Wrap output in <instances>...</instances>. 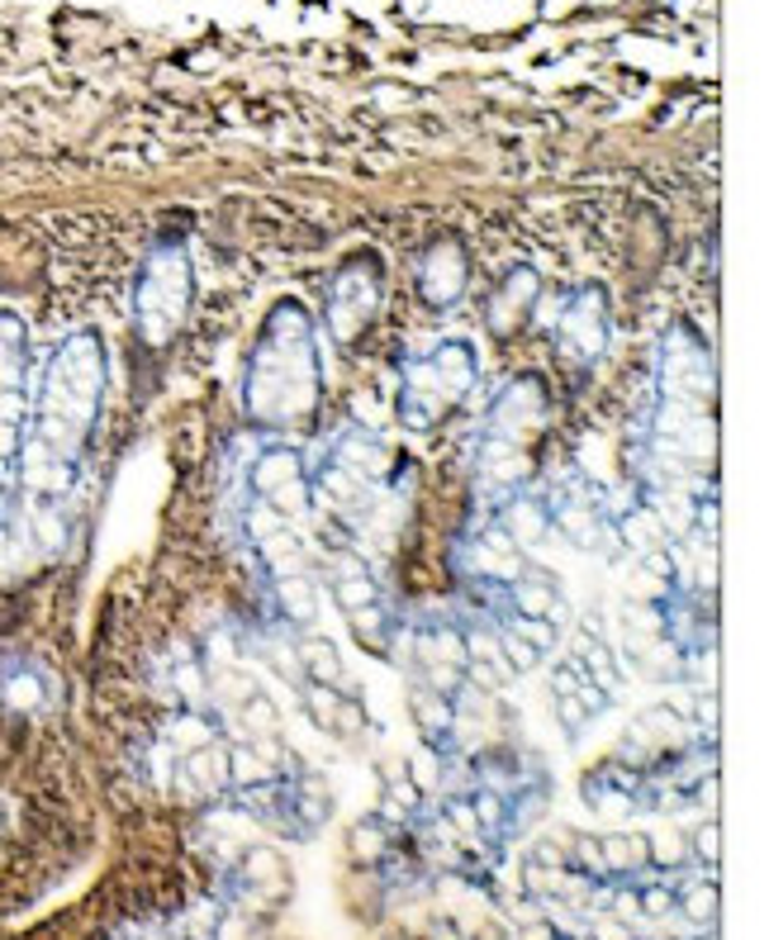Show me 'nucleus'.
I'll use <instances>...</instances> for the list:
<instances>
[{
  "label": "nucleus",
  "instance_id": "1",
  "mask_svg": "<svg viewBox=\"0 0 769 940\" xmlns=\"http://www.w3.org/2000/svg\"><path fill=\"white\" fill-rule=\"evenodd\" d=\"M323 385L314 319L299 299H281L271 309L262 337L247 361V418L262 428H285L314 413Z\"/></svg>",
  "mask_w": 769,
  "mask_h": 940
},
{
  "label": "nucleus",
  "instance_id": "46",
  "mask_svg": "<svg viewBox=\"0 0 769 940\" xmlns=\"http://www.w3.org/2000/svg\"><path fill=\"white\" fill-rule=\"evenodd\" d=\"M584 679H590V675L580 670V660H575V656H570V660H560L556 670H551V698H570V694H580V689H584Z\"/></svg>",
  "mask_w": 769,
  "mask_h": 940
},
{
  "label": "nucleus",
  "instance_id": "20",
  "mask_svg": "<svg viewBox=\"0 0 769 940\" xmlns=\"http://www.w3.org/2000/svg\"><path fill=\"white\" fill-rule=\"evenodd\" d=\"M328 590H333V604L343 608V613L367 608V604L381 598V584H375L371 566L361 556H351V552H333V560H328Z\"/></svg>",
  "mask_w": 769,
  "mask_h": 940
},
{
  "label": "nucleus",
  "instance_id": "3",
  "mask_svg": "<svg viewBox=\"0 0 769 940\" xmlns=\"http://www.w3.org/2000/svg\"><path fill=\"white\" fill-rule=\"evenodd\" d=\"M381 295H385L381 261H375L371 252L351 257L328 285V333H333V343H351V337L367 329V323L375 319V309H381Z\"/></svg>",
  "mask_w": 769,
  "mask_h": 940
},
{
  "label": "nucleus",
  "instance_id": "39",
  "mask_svg": "<svg viewBox=\"0 0 769 940\" xmlns=\"http://www.w3.org/2000/svg\"><path fill=\"white\" fill-rule=\"evenodd\" d=\"M494 636H499V651H504V660H508V670H513V679L528 675V670H537L542 656H546V651H537V646L528 642V636H518L513 627H504V622H494Z\"/></svg>",
  "mask_w": 769,
  "mask_h": 940
},
{
  "label": "nucleus",
  "instance_id": "12",
  "mask_svg": "<svg viewBox=\"0 0 769 940\" xmlns=\"http://www.w3.org/2000/svg\"><path fill=\"white\" fill-rule=\"evenodd\" d=\"M466 636V684L485 689V694H494V689L513 684V670H508L504 651H499V636H494V627H461Z\"/></svg>",
  "mask_w": 769,
  "mask_h": 940
},
{
  "label": "nucleus",
  "instance_id": "35",
  "mask_svg": "<svg viewBox=\"0 0 769 940\" xmlns=\"http://www.w3.org/2000/svg\"><path fill=\"white\" fill-rule=\"evenodd\" d=\"M219 731H214V722H210V713L204 708H181L172 722H166V746L172 751H195V746H204V741H214Z\"/></svg>",
  "mask_w": 769,
  "mask_h": 940
},
{
  "label": "nucleus",
  "instance_id": "16",
  "mask_svg": "<svg viewBox=\"0 0 769 940\" xmlns=\"http://www.w3.org/2000/svg\"><path fill=\"white\" fill-rule=\"evenodd\" d=\"M504 594H508V613L513 618H537V622L566 618V598H560L551 574H542V570H523L513 584H504Z\"/></svg>",
  "mask_w": 769,
  "mask_h": 940
},
{
  "label": "nucleus",
  "instance_id": "42",
  "mask_svg": "<svg viewBox=\"0 0 769 940\" xmlns=\"http://www.w3.org/2000/svg\"><path fill=\"white\" fill-rule=\"evenodd\" d=\"M238 717H243L247 737H262V731H276V727H281V708H276V698H266L262 689H257V694L243 703Z\"/></svg>",
  "mask_w": 769,
  "mask_h": 940
},
{
  "label": "nucleus",
  "instance_id": "23",
  "mask_svg": "<svg viewBox=\"0 0 769 940\" xmlns=\"http://www.w3.org/2000/svg\"><path fill=\"white\" fill-rule=\"evenodd\" d=\"M395 827H385L381 817H357L347 827V865L357 869H385L395 859Z\"/></svg>",
  "mask_w": 769,
  "mask_h": 940
},
{
  "label": "nucleus",
  "instance_id": "4",
  "mask_svg": "<svg viewBox=\"0 0 769 940\" xmlns=\"http://www.w3.org/2000/svg\"><path fill=\"white\" fill-rule=\"evenodd\" d=\"M551 323H556V343L575 361H598L608 351V305H604V290H594V285L570 295V305Z\"/></svg>",
  "mask_w": 769,
  "mask_h": 940
},
{
  "label": "nucleus",
  "instance_id": "15",
  "mask_svg": "<svg viewBox=\"0 0 769 940\" xmlns=\"http://www.w3.org/2000/svg\"><path fill=\"white\" fill-rule=\"evenodd\" d=\"M247 485H252V494H257L262 504H271V499H276V494H285V490L309 485L305 456L290 452V447H266V452L252 461V470H247Z\"/></svg>",
  "mask_w": 769,
  "mask_h": 940
},
{
  "label": "nucleus",
  "instance_id": "18",
  "mask_svg": "<svg viewBox=\"0 0 769 940\" xmlns=\"http://www.w3.org/2000/svg\"><path fill=\"white\" fill-rule=\"evenodd\" d=\"M604 528V499L598 494H556L551 499V532L570 546H594Z\"/></svg>",
  "mask_w": 769,
  "mask_h": 940
},
{
  "label": "nucleus",
  "instance_id": "9",
  "mask_svg": "<svg viewBox=\"0 0 769 940\" xmlns=\"http://www.w3.org/2000/svg\"><path fill=\"white\" fill-rule=\"evenodd\" d=\"M466 566H471V574L480 584L504 590V584H513L518 574L528 570V560H523V546H513L499 528H485L471 546H466Z\"/></svg>",
  "mask_w": 769,
  "mask_h": 940
},
{
  "label": "nucleus",
  "instance_id": "22",
  "mask_svg": "<svg viewBox=\"0 0 769 940\" xmlns=\"http://www.w3.org/2000/svg\"><path fill=\"white\" fill-rule=\"evenodd\" d=\"M598 865H604V874H608L612 883L650 874L646 831H604V836H598Z\"/></svg>",
  "mask_w": 769,
  "mask_h": 940
},
{
  "label": "nucleus",
  "instance_id": "44",
  "mask_svg": "<svg viewBox=\"0 0 769 940\" xmlns=\"http://www.w3.org/2000/svg\"><path fill=\"white\" fill-rule=\"evenodd\" d=\"M210 940H262V926L257 922H247L243 912H219L214 917V931H210Z\"/></svg>",
  "mask_w": 769,
  "mask_h": 940
},
{
  "label": "nucleus",
  "instance_id": "29",
  "mask_svg": "<svg viewBox=\"0 0 769 940\" xmlns=\"http://www.w3.org/2000/svg\"><path fill=\"white\" fill-rule=\"evenodd\" d=\"M404 775H409V783L423 799H442V789H447V751L419 741V746L404 755Z\"/></svg>",
  "mask_w": 769,
  "mask_h": 940
},
{
  "label": "nucleus",
  "instance_id": "41",
  "mask_svg": "<svg viewBox=\"0 0 769 940\" xmlns=\"http://www.w3.org/2000/svg\"><path fill=\"white\" fill-rule=\"evenodd\" d=\"M584 940H642V931L628 922V917H618V912H590L584 917Z\"/></svg>",
  "mask_w": 769,
  "mask_h": 940
},
{
  "label": "nucleus",
  "instance_id": "33",
  "mask_svg": "<svg viewBox=\"0 0 769 940\" xmlns=\"http://www.w3.org/2000/svg\"><path fill=\"white\" fill-rule=\"evenodd\" d=\"M309 485H314V494H328L333 508H357L361 499H367V485L337 461H323L319 475H309Z\"/></svg>",
  "mask_w": 769,
  "mask_h": 940
},
{
  "label": "nucleus",
  "instance_id": "38",
  "mask_svg": "<svg viewBox=\"0 0 769 940\" xmlns=\"http://www.w3.org/2000/svg\"><path fill=\"white\" fill-rule=\"evenodd\" d=\"M636 570H642V580L656 584L660 594H674V584H680V556L670 552V542L650 546V552L636 556Z\"/></svg>",
  "mask_w": 769,
  "mask_h": 940
},
{
  "label": "nucleus",
  "instance_id": "31",
  "mask_svg": "<svg viewBox=\"0 0 769 940\" xmlns=\"http://www.w3.org/2000/svg\"><path fill=\"white\" fill-rule=\"evenodd\" d=\"M674 903H680V883L670 874H656V879H642L632 888V907L642 922H670Z\"/></svg>",
  "mask_w": 769,
  "mask_h": 940
},
{
  "label": "nucleus",
  "instance_id": "17",
  "mask_svg": "<svg viewBox=\"0 0 769 940\" xmlns=\"http://www.w3.org/2000/svg\"><path fill=\"white\" fill-rule=\"evenodd\" d=\"M328 461L347 466L351 475L361 480V485H381L385 470H389V452L381 447V437H375L371 428H347V433L333 442Z\"/></svg>",
  "mask_w": 769,
  "mask_h": 940
},
{
  "label": "nucleus",
  "instance_id": "2",
  "mask_svg": "<svg viewBox=\"0 0 769 940\" xmlns=\"http://www.w3.org/2000/svg\"><path fill=\"white\" fill-rule=\"evenodd\" d=\"M190 309V261L181 247H162L138 281V329L148 343H166Z\"/></svg>",
  "mask_w": 769,
  "mask_h": 940
},
{
  "label": "nucleus",
  "instance_id": "8",
  "mask_svg": "<svg viewBox=\"0 0 769 940\" xmlns=\"http://www.w3.org/2000/svg\"><path fill=\"white\" fill-rule=\"evenodd\" d=\"M475 470H480V485H485L489 494H499V499H508V494H518V490L528 485L532 461H528V452L518 447L513 437H494V433H485V442H480V461H475Z\"/></svg>",
  "mask_w": 769,
  "mask_h": 940
},
{
  "label": "nucleus",
  "instance_id": "11",
  "mask_svg": "<svg viewBox=\"0 0 769 940\" xmlns=\"http://www.w3.org/2000/svg\"><path fill=\"white\" fill-rule=\"evenodd\" d=\"M542 299V276L532 267H513L508 276L499 281V290L489 299V329L494 333H513L518 323L528 319L532 309H537Z\"/></svg>",
  "mask_w": 769,
  "mask_h": 940
},
{
  "label": "nucleus",
  "instance_id": "24",
  "mask_svg": "<svg viewBox=\"0 0 769 940\" xmlns=\"http://www.w3.org/2000/svg\"><path fill=\"white\" fill-rule=\"evenodd\" d=\"M674 917H684L698 931H717V917H722V893H717L712 874H698V879L680 883V903H674Z\"/></svg>",
  "mask_w": 769,
  "mask_h": 940
},
{
  "label": "nucleus",
  "instance_id": "36",
  "mask_svg": "<svg viewBox=\"0 0 769 940\" xmlns=\"http://www.w3.org/2000/svg\"><path fill=\"white\" fill-rule=\"evenodd\" d=\"M684 845H689V865H698L703 874L717 879V859H722V827H717V817H698L684 831Z\"/></svg>",
  "mask_w": 769,
  "mask_h": 940
},
{
  "label": "nucleus",
  "instance_id": "45",
  "mask_svg": "<svg viewBox=\"0 0 769 940\" xmlns=\"http://www.w3.org/2000/svg\"><path fill=\"white\" fill-rule=\"evenodd\" d=\"M504 627H513L518 636H528V642L537 646V651H551V646H556V622H537V618H513V613H508V618H504Z\"/></svg>",
  "mask_w": 769,
  "mask_h": 940
},
{
  "label": "nucleus",
  "instance_id": "25",
  "mask_svg": "<svg viewBox=\"0 0 769 940\" xmlns=\"http://www.w3.org/2000/svg\"><path fill=\"white\" fill-rule=\"evenodd\" d=\"M271 594H276V608L290 627H309L319 622V584L314 574H276L271 580Z\"/></svg>",
  "mask_w": 769,
  "mask_h": 940
},
{
  "label": "nucleus",
  "instance_id": "30",
  "mask_svg": "<svg viewBox=\"0 0 769 940\" xmlns=\"http://www.w3.org/2000/svg\"><path fill=\"white\" fill-rule=\"evenodd\" d=\"M266 783H285V779L252 746H247V741H228V793L266 789Z\"/></svg>",
  "mask_w": 769,
  "mask_h": 940
},
{
  "label": "nucleus",
  "instance_id": "5",
  "mask_svg": "<svg viewBox=\"0 0 769 940\" xmlns=\"http://www.w3.org/2000/svg\"><path fill=\"white\" fill-rule=\"evenodd\" d=\"M456 399L447 385L437 381L433 371H427V361L419 357L409 366V375H404V395H399V418H404V428H413V433H427L433 423H442L451 409H456Z\"/></svg>",
  "mask_w": 769,
  "mask_h": 940
},
{
  "label": "nucleus",
  "instance_id": "7",
  "mask_svg": "<svg viewBox=\"0 0 769 940\" xmlns=\"http://www.w3.org/2000/svg\"><path fill=\"white\" fill-rule=\"evenodd\" d=\"M542 413H546V389H542V381H537V375H518V381H508L504 395L494 399V409H489V433L518 442V433H528V428L542 423Z\"/></svg>",
  "mask_w": 769,
  "mask_h": 940
},
{
  "label": "nucleus",
  "instance_id": "6",
  "mask_svg": "<svg viewBox=\"0 0 769 940\" xmlns=\"http://www.w3.org/2000/svg\"><path fill=\"white\" fill-rule=\"evenodd\" d=\"M466 281H471V267H466V252L456 243H433L419 267V295L423 305L433 309H451L456 299L466 295Z\"/></svg>",
  "mask_w": 769,
  "mask_h": 940
},
{
  "label": "nucleus",
  "instance_id": "14",
  "mask_svg": "<svg viewBox=\"0 0 769 940\" xmlns=\"http://www.w3.org/2000/svg\"><path fill=\"white\" fill-rule=\"evenodd\" d=\"M409 717H413V727H419V737L427 746L451 751V741H456V698L451 694H437V689H427L423 679H413L409 684Z\"/></svg>",
  "mask_w": 769,
  "mask_h": 940
},
{
  "label": "nucleus",
  "instance_id": "48",
  "mask_svg": "<svg viewBox=\"0 0 769 940\" xmlns=\"http://www.w3.org/2000/svg\"><path fill=\"white\" fill-rule=\"evenodd\" d=\"M172 940H195V936H186V931H176V936H172Z\"/></svg>",
  "mask_w": 769,
  "mask_h": 940
},
{
  "label": "nucleus",
  "instance_id": "40",
  "mask_svg": "<svg viewBox=\"0 0 769 940\" xmlns=\"http://www.w3.org/2000/svg\"><path fill=\"white\" fill-rule=\"evenodd\" d=\"M333 737L343 741H357L367 737V703H361L357 694H337V708H333Z\"/></svg>",
  "mask_w": 769,
  "mask_h": 940
},
{
  "label": "nucleus",
  "instance_id": "32",
  "mask_svg": "<svg viewBox=\"0 0 769 940\" xmlns=\"http://www.w3.org/2000/svg\"><path fill=\"white\" fill-rule=\"evenodd\" d=\"M618 537H622V546H632L636 556L650 552V546H665V542H670V537H665V528H660V518H656V508H650V504H632L628 514L618 518Z\"/></svg>",
  "mask_w": 769,
  "mask_h": 940
},
{
  "label": "nucleus",
  "instance_id": "28",
  "mask_svg": "<svg viewBox=\"0 0 769 940\" xmlns=\"http://www.w3.org/2000/svg\"><path fill=\"white\" fill-rule=\"evenodd\" d=\"M347 627H351V636L371 651V656H389V651H395V622H389V613H385L381 598L367 604V608H351L347 613Z\"/></svg>",
  "mask_w": 769,
  "mask_h": 940
},
{
  "label": "nucleus",
  "instance_id": "47",
  "mask_svg": "<svg viewBox=\"0 0 769 940\" xmlns=\"http://www.w3.org/2000/svg\"><path fill=\"white\" fill-rule=\"evenodd\" d=\"M556 722H560V727H566V731H570V737H580V731H584V727H590V722H594V713H590V708H584V703H580L575 694H570V698H556Z\"/></svg>",
  "mask_w": 769,
  "mask_h": 940
},
{
  "label": "nucleus",
  "instance_id": "26",
  "mask_svg": "<svg viewBox=\"0 0 769 940\" xmlns=\"http://www.w3.org/2000/svg\"><path fill=\"white\" fill-rule=\"evenodd\" d=\"M295 660H299V675H305V684H343V656H337V646L328 636L319 632H305L299 642L290 646Z\"/></svg>",
  "mask_w": 769,
  "mask_h": 940
},
{
  "label": "nucleus",
  "instance_id": "13",
  "mask_svg": "<svg viewBox=\"0 0 769 940\" xmlns=\"http://www.w3.org/2000/svg\"><path fill=\"white\" fill-rule=\"evenodd\" d=\"M494 528L504 532L513 546H537L551 537V499H537V494H508L494 514Z\"/></svg>",
  "mask_w": 769,
  "mask_h": 940
},
{
  "label": "nucleus",
  "instance_id": "21",
  "mask_svg": "<svg viewBox=\"0 0 769 940\" xmlns=\"http://www.w3.org/2000/svg\"><path fill=\"white\" fill-rule=\"evenodd\" d=\"M575 660H580V670L590 675L598 689H604V694H618V689L628 684V665H622L618 651L598 636L594 622H584L580 632H575Z\"/></svg>",
  "mask_w": 769,
  "mask_h": 940
},
{
  "label": "nucleus",
  "instance_id": "37",
  "mask_svg": "<svg viewBox=\"0 0 769 940\" xmlns=\"http://www.w3.org/2000/svg\"><path fill=\"white\" fill-rule=\"evenodd\" d=\"M646 851H650V869L656 874H680L689 869V845H684V831L680 827H660V831H646Z\"/></svg>",
  "mask_w": 769,
  "mask_h": 940
},
{
  "label": "nucleus",
  "instance_id": "34",
  "mask_svg": "<svg viewBox=\"0 0 769 940\" xmlns=\"http://www.w3.org/2000/svg\"><path fill=\"white\" fill-rule=\"evenodd\" d=\"M204 689L214 694L219 708H243L247 698L257 694V679L238 670V665H210V679H204Z\"/></svg>",
  "mask_w": 769,
  "mask_h": 940
},
{
  "label": "nucleus",
  "instance_id": "27",
  "mask_svg": "<svg viewBox=\"0 0 769 940\" xmlns=\"http://www.w3.org/2000/svg\"><path fill=\"white\" fill-rule=\"evenodd\" d=\"M636 665V675L656 679V684H674V679H684V642L680 636H656V642H646L636 656H628Z\"/></svg>",
  "mask_w": 769,
  "mask_h": 940
},
{
  "label": "nucleus",
  "instance_id": "43",
  "mask_svg": "<svg viewBox=\"0 0 769 940\" xmlns=\"http://www.w3.org/2000/svg\"><path fill=\"white\" fill-rule=\"evenodd\" d=\"M299 703H305V713H309V722H314L319 731H328L333 727V708H337V689L333 684H299Z\"/></svg>",
  "mask_w": 769,
  "mask_h": 940
},
{
  "label": "nucleus",
  "instance_id": "19",
  "mask_svg": "<svg viewBox=\"0 0 769 940\" xmlns=\"http://www.w3.org/2000/svg\"><path fill=\"white\" fill-rule=\"evenodd\" d=\"M186 789H195L200 799H224L228 793V741H204L181 755V775H176Z\"/></svg>",
  "mask_w": 769,
  "mask_h": 940
},
{
  "label": "nucleus",
  "instance_id": "10",
  "mask_svg": "<svg viewBox=\"0 0 769 940\" xmlns=\"http://www.w3.org/2000/svg\"><path fill=\"white\" fill-rule=\"evenodd\" d=\"M228 879L257 888V893H266L271 903H281V907L290 903V893H295V874H290V865H285V855L271 851V845H247V851L233 859Z\"/></svg>",
  "mask_w": 769,
  "mask_h": 940
}]
</instances>
